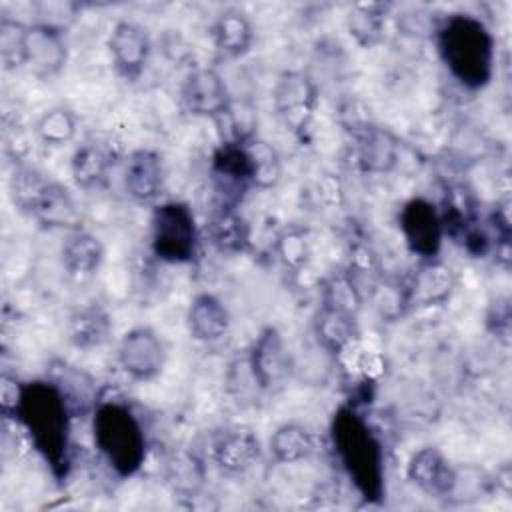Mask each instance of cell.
Instances as JSON below:
<instances>
[{
  "mask_svg": "<svg viewBox=\"0 0 512 512\" xmlns=\"http://www.w3.org/2000/svg\"><path fill=\"white\" fill-rule=\"evenodd\" d=\"M12 416L52 476L56 480L66 478L70 470L72 418L76 414L62 388L54 380L22 382Z\"/></svg>",
  "mask_w": 512,
  "mask_h": 512,
  "instance_id": "6da1fadb",
  "label": "cell"
},
{
  "mask_svg": "<svg viewBox=\"0 0 512 512\" xmlns=\"http://www.w3.org/2000/svg\"><path fill=\"white\" fill-rule=\"evenodd\" d=\"M436 52L448 74L466 90H484L496 70V38L474 14L444 16L434 28Z\"/></svg>",
  "mask_w": 512,
  "mask_h": 512,
  "instance_id": "7a4b0ae2",
  "label": "cell"
},
{
  "mask_svg": "<svg viewBox=\"0 0 512 512\" xmlns=\"http://www.w3.org/2000/svg\"><path fill=\"white\" fill-rule=\"evenodd\" d=\"M334 456L364 502L378 504L386 494L384 446L354 406H340L330 422Z\"/></svg>",
  "mask_w": 512,
  "mask_h": 512,
  "instance_id": "3957f363",
  "label": "cell"
},
{
  "mask_svg": "<svg viewBox=\"0 0 512 512\" xmlns=\"http://www.w3.org/2000/svg\"><path fill=\"white\" fill-rule=\"evenodd\" d=\"M92 440L114 476H136L148 454L144 424L132 406L120 398L98 396L92 406Z\"/></svg>",
  "mask_w": 512,
  "mask_h": 512,
  "instance_id": "277c9868",
  "label": "cell"
},
{
  "mask_svg": "<svg viewBox=\"0 0 512 512\" xmlns=\"http://www.w3.org/2000/svg\"><path fill=\"white\" fill-rule=\"evenodd\" d=\"M10 196L14 206L28 218L48 230L80 228V210L68 188L44 172L22 166L10 178Z\"/></svg>",
  "mask_w": 512,
  "mask_h": 512,
  "instance_id": "5b68a950",
  "label": "cell"
},
{
  "mask_svg": "<svg viewBox=\"0 0 512 512\" xmlns=\"http://www.w3.org/2000/svg\"><path fill=\"white\" fill-rule=\"evenodd\" d=\"M200 232L196 216L186 202L164 200L152 206L150 250L166 264H190L198 256Z\"/></svg>",
  "mask_w": 512,
  "mask_h": 512,
  "instance_id": "8992f818",
  "label": "cell"
},
{
  "mask_svg": "<svg viewBox=\"0 0 512 512\" xmlns=\"http://www.w3.org/2000/svg\"><path fill=\"white\" fill-rule=\"evenodd\" d=\"M318 84L304 70H284L272 88V106L282 126L298 138L310 130L318 110Z\"/></svg>",
  "mask_w": 512,
  "mask_h": 512,
  "instance_id": "52a82bcc",
  "label": "cell"
},
{
  "mask_svg": "<svg viewBox=\"0 0 512 512\" xmlns=\"http://www.w3.org/2000/svg\"><path fill=\"white\" fill-rule=\"evenodd\" d=\"M398 226L408 250L426 260H436L444 244V222L440 208L424 196L406 200L398 212Z\"/></svg>",
  "mask_w": 512,
  "mask_h": 512,
  "instance_id": "ba28073f",
  "label": "cell"
},
{
  "mask_svg": "<svg viewBox=\"0 0 512 512\" xmlns=\"http://www.w3.org/2000/svg\"><path fill=\"white\" fill-rule=\"evenodd\" d=\"M248 368L254 384L264 392H274L292 378L294 356L278 328L266 326L258 332L248 350Z\"/></svg>",
  "mask_w": 512,
  "mask_h": 512,
  "instance_id": "9c48e42d",
  "label": "cell"
},
{
  "mask_svg": "<svg viewBox=\"0 0 512 512\" xmlns=\"http://www.w3.org/2000/svg\"><path fill=\"white\" fill-rule=\"evenodd\" d=\"M234 98L224 76L210 66L192 68L180 84V104L192 118L220 120Z\"/></svg>",
  "mask_w": 512,
  "mask_h": 512,
  "instance_id": "30bf717a",
  "label": "cell"
},
{
  "mask_svg": "<svg viewBox=\"0 0 512 512\" xmlns=\"http://www.w3.org/2000/svg\"><path fill=\"white\" fill-rule=\"evenodd\" d=\"M166 356L164 340L150 326L130 328L116 346V362L134 382L158 378L166 366Z\"/></svg>",
  "mask_w": 512,
  "mask_h": 512,
  "instance_id": "8fae6325",
  "label": "cell"
},
{
  "mask_svg": "<svg viewBox=\"0 0 512 512\" xmlns=\"http://www.w3.org/2000/svg\"><path fill=\"white\" fill-rule=\"evenodd\" d=\"M216 208H238L248 188H252V170L242 142H220L210 162Z\"/></svg>",
  "mask_w": 512,
  "mask_h": 512,
  "instance_id": "7c38bea8",
  "label": "cell"
},
{
  "mask_svg": "<svg viewBox=\"0 0 512 512\" xmlns=\"http://www.w3.org/2000/svg\"><path fill=\"white\" fill-rule=\"evenodd\" d=\"M262 456V444L254 430L246 426H224L216 430L208 444L210 462L226 476H244Z\"/></svg>",
  "mask_w": 512,
  "mask_h": 512,
  "instance_id": "4fadbf2b",
  "label": "cell"
},
{
  "mask_svg": "<svg viewBox=\"0 0 512 512\" xmlns=\"http://www.w3.org/2000/svg\"><path fill=\"white\" fill-rule=\"evenodd\" d=\"M166 188V166L160 152L136 148L122 162V190L138 206H154Z\"/></svg>",
  "mask_w": 512,
  "mask_h": 512,
  "instance_id": "5bb4252c",
  "label": "cell"
},
{
  "mask_svg": "<svg viewBox=\"0 0 512 512\" xmlns=\"http://www.w3.org/2000/svg\"><path fill=\"white\" fill-rule=\"evenodd\" d=\"M106 46L120 78L134 82L144 74L152 56V40L144 26L134 20H118L110 28Z\"/></svg>",
  "mask_w": 512,
  "mask_h": 512,
  "instance_id": "9a60e30c",
  "label": "cell"
},
{
  "mask_svg": "<svg viewBox=\"0 0 512 512\" xmlns=\"http://www.w3.org/2000/svg\"><path fill=\"white\" fill-rule=\"evenodd\" d=\"M458 476V468L436 446L418 448L416 452H412L406 464L408 482L422 494L436 500L452 498Z\"/></svg>",
  "mask_w": 512,
  "mask_h": 512,
  "instance_id": "2e32d148",
  "label": "cell"
},
{
  "mask_svg": "<svg viewBox=\"0 0 512 512\" xmlns=\"http://www.w3.org/2000/svg\"><path fill=\"white\" fill-rule=\"evenodd\" d=\"M68 62V40L62 26L48 22L28 24L26 32V68L42 78L50 80L58 76Z\"/></svg>",
  "mask_w": 512,
  "mask_h": 512,
  "instance_id": "e0dca14e",
  "label": "cell"
},
{
  "mask_svg": "<svg viewBox=\"0 0 512 512\" xmlns=\"http://www.w3.org/2000/svg\"><path fill=\"white\" fill-rule=\"evenodd\" d=\"M352 158L362 172L386 174L398 164V140L382 126L372 122H354L350 128Z\"/></svg>",
  "mask_w": 512,
  "mask_h": 512,
  "instance_id": "ac0fdd59",
  "label": "cell"
},
{
  "mask_svg": "<svg viewBox=\"0 0 512 512\" xmlns=\"http://www.w3.org/2000/svg\"><path fill=\"white\" fill-rule=\"evenodd\" d=\"M232 316L228 306L212 292H200L190 300L186 310V326L198 342H218L230 330Z\"/></svg>",
  "mask_w": 512,
  "mask_h": 512,
  "instance_id": "d6986e66",
  "label": "cell"
},
{
  "mask_svg": "<svg viewBox=\"0 0 512 512\" xmlns=\"http://www.w3.org/2000/svg\"><path fill=\"white\" fill-rule=\"evenodd\" d=\"M214 48L226 58H242L254 46V24L250 16L240 8L220 10L210 26Z\"/></svg>",
  "mask_w": 512,
  "mask_h": 512,
  "instance_id": "ffe728a7",
  "label": "cell"
},
{
  "mask_svg": "<svg viewBox=\"0 0 512 512\" xmlns=\"http://www.w3.org/2000/svg\"><path fill=\"white\" fill-rule=\"evenodd\" d=\"M104 256L106 250L102 240L96 234L84 230L82 226L70 230L60 246L62 268L68 276L76 280L92 278L100 270Z\"/></svg>",
  "mask_w": 512,
  "mask_h": 512,
  "instance_id": "44dd1931",
  "label": "cell"
},
{
  "mask_svg": "<svg viewBox=\"0 0 512 512\" xmlns=\"http://www.w3.org/2000/svg\"><path fill=\"white\" fill-rule=\"evenodd\" d=\"M116 154L112 146L96 138H88L76 146L70 158V174L78 188L94 190L108 180L110 170L114 168Z\"/></svg>",
  "mask_w": 512,
  "mask_h": 512,
  "instance_id": "7402d4cb",
  "label": "cell"
},
{
  "mask_svg": "<svg viewBox=\"0 0 512 512\" xmlns=\"http://www.w3.org/2000/svg\"><path fill=\"white\" fill-rule=\"evenodd\" d=\"M204 234L216 250L226 254H238L250 246V226L238 208H214Z\"/></svg>",
  "mask_w": 512,
  "mask_h": 512,
  "instance_id": "603a6c76",
  "label": "cell"
},
{
  "mask_svg": "<svg viewBox=\"0 0 512 512\" xmlns=\"http://www.w3.org/2000/svg\"><path fill=\"white\" fill-rule=\"evenodd\" d=\"M112 334V318L100 304L78 308L68 320V340L72 346L92 350L104 346Z\"/></svg>",
  "mask_w": 512,
  "mask_h": 512,
  "instance_id": "cb8c5ba5",
  "label": "cell"
},
{
  "mask_svg": "<svg viewBox=\"0 0 512 512\" xmlns=\"http://www.w3.org/2000/svg\"><path fill=\"white\" fill-rule=\"evenodd\" d=\"M314 332L320 346L330 354H342L358 336L356 316L334 306L322 304L314 320Z\"/></svg>",
  "mask_w": 512,
  "mask_h": 512,
  "instance_id": "d4e9b609",
  "label": "cell"
},
{
  "mask_svg": "<svg viewBox=\"0 0 512 512\" xmlns=\"http://www.w3.org/2000/svg\"><path fill=\"white\" fill-rule=\"evenodd\" d=\"M268 450L276 462L296 464L316 452V436L302 422H284L272 432Z\"/></svg>",
  "mask_w": 512,
  "mask_h": 512,
  "instance_id": "484cf974",
  "label": "cell"
},
{
  "mask_svg": "<svg viewBox=\"0 0 512 512\" xmlns=\"http://www.w3.org/2000/svg\"><path fill=\"white\" fill-rule=\"evenodd\" d=\"M454 272L438 260H426L410 282V300L418 306H432L450 296Z\"/></svg>",
  "mask_w": 512,
  "mask_h": 512,
  "instance_id": "4316f807",
  "label": "cell"
},
{
  "mask_svg": "<svg viewBox=\"0 0 512 512\" xmlns=\"http://www.w3.org/2000/svg\"><path fill=\"white\" fill-rule=\"evenodd\" d=\"M204 480H206V468L196 454L178 450L166 458L164 482L174 494L182 498H192L202 490Z\"/></svg>",
  "mask_w": 512,
  "mask_h": 512,
  "instance_id": "83f0119b",
  "label": "cell"
},
{
  "mask_svg": "<svg viewBox=\"0 0 512 512\" xmlns=\"http://www.w3.org/2000/svg\"><path fill=\"white\" fill-rule=\"evenodd\" d=\"M248 160H250V170H252V186L260 190H268L278 184L282 176V160L278 150L262 140L260 136H250L242 140Z\"/></svg>",
  "mask_w": 512,
  "mask_h": 512,
  "instance_id": "f1b7e54d",
  "label": "cell"
},
{
  "mask_svg": "<svg viewBox=\"0 0 512 512\" xmlns=\"http://www.w3.org/2000/svg\"><path fill=\"white\" fill-rule=\"evenodd\" d=\"M78 116L68 106H50L34 122V134L44 146H66L76 138Z\"/></svg>",
  "mask_w": 512,
  "mask_h": 512,
  "instance_id": "f546056e",
  "label": "cell"
},
{
  "mask_svg": "<svg viewBox=\"0 0 512 512\" xmlns=\"http://www.w3.org/2000/svg\"><path fill=\"white\" fill-rule=\"evenodd\" d=\"M26 32L28 24L22 20L0 18V62L4 70L26 68Z\"/></svg>",
  "mask_w": 512,
  "mask_h": 512,
  "instance_id": "4dcf8cb0",
  "label": "cell"
},
{
  "mask_svg": "<svg viewBox=\"0 0 512 512\" xmlns=\"http://www.w3.org/2000/svg\"><path fill=\"white\" fill-rule=\"evenodd\" d=\"M386 10H388V6H384V4H362V6H356L354 12L348 16L350 34L362 46H374L382 38Z\"/></svg>",
  "mask_w": 512,
  "mask_h": 512,
  "instance_id": "1f68e13d",
  "label": "cell"
},
{
  "mask_svg": "<svg viewBox=\"0 0 512 512\" xmlns=\"http://www.w3.org/2000/svg\"><path fill=\"white\" fill-rule=\"evenodd\" d=\"M276 250H278V256L284 262V266L294 268V270L302 268L306 264L308 256H310V246H308L306 234L302 230H296V228L284 230L278 236Z\"/></svg>",
  "mask_w": 512,
  "mask_h": 512,
  "instance_id": "d6a6232c",
  "label": "cell"
},
{
  "mask_svg": "<svg viewBox=\"0 0 512 512\" xmlns=\"http://www.w3.org/2000/svg\"><path fill=\"white\" fill-rule=\"evenodd\" d=\"M20 388H22V382H18L16 378H12L8 374H2V378H0V398H2L0 406H2V414L4 416H12L14 414Z\"/></svg>",
  "mask_w": 512,
  "mask_h": 512,
  "instance_id": "836d02e7",
  "label": "cell"
}]
</instances>
